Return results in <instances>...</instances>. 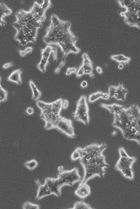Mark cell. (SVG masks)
I'll return each mask as SVG.
<instances>
[{"instance_id":"cell-34","label":"cell","mask_w":140,"mask_h":209,"mask_svg":"<svg viewBox=\"0 0 140 209\" xmlns=\"http://www.w3.org/2000/svg\"><path fill=\"white\" fill-rule=\"evenodd\" d=\"M58 170L60 172H62L64 170V167L62 166H60L58 167Z\"/></svg>"},{"instance_id":"cell-17","label":"cell","mask_w":140,"mask_h":209,"mask_svg":"<svg viewBox=\"0 0 140 209\" xmlns=\"http://www.w3.org/2000/svg\"><path fill=\"white\" fill-rule=\"evenodd\" d=\"M127 93V90L124 87L123 84L120 83L116 86L115 93L113 98L117 100L124 101L126 99Z\"/></svg>"},{"instance_id":"cell-11","label":"cell","mask_w":140,"mask_h":209,"mask_svg":"<svg viewBox=\"0 0 140 209\" xmlns=\"http://www.w3.org/2000/svg\"><path fill=\"white\" fill-rule=\"evenodd\" d=\"M54 128L58 129L70 138H74L75 136L72 122L69 119L61 117L56 122Z\"/></svg>"},{"instance_id":"cell-36","label":"cell","mask_w":140,"mask_h":209,"mask_svg":"<svg viewBox=\"0 0 140 209\" xmlns=\"http://www.w3.org/2000/svg\"><path fill=\"white\" fill-rule=\"evenodd\" d=\"M117 134V132L116 131H114L112 133V135L113 136H115Z\"/></svg>"},{"instance_id":"cell-1","label":"cell","mask_w":140,"mask_h":209,"mask_svg":"<svg viewBox=\"0 0 140 209\" xmlns=\"http://www.w3.org/2000/svg\"><path fill=\"white\" fill-rule=\"evenodd\" d=\"M52 6L50 0H44L41 4L35 1L28 11L21 9L17 12L16 21L13 24L16 31L14 40L21 46H26L29 43L34 44L38 30L43 27V24L46 21L47 11Z\"/></svg>"},{"instance_id":"cell-9","label":"cell","mask_w":140,"mask_h":209,"mask_svg":"<svg viewBox=\"0 0 140 209\" xmlns=\"http://www.w3.org/2000/svg\"><path fill=\"white\" fill-rule=\"evenodd\" d=\"M82 179L78 169L76 168L70 171L61 172L57 178V182L61 187L66 185L72 186L75 183L81 181Z\"/></svg>"},{"instance_id":"cell-15","label":"cell","mask_w":140,"mask_h":209,"mask_svg":"<svg viewBox=\"0 0 140 209\" xmlns=\"http://www.w3.org/2000/svg\"><path fill=\"white\" fill-rule=\"evenodd\" d=\"M12 13V10L9 8L4 3H0V25L1 26H5L6 23L4 19L7 17L11 15Z\"/></svg>"},{"instance_id":"cell-7","label":"cell","mask_w":140,"mask_h":209,"mask_svg":"<svg viewBox=\"0 0 140 209\" xmlns=\"http://www.w3.org/2000/svg\"><path fill=\"white\" fill-rule=\"evenodd\" d=\"M118 151L120 157L115 166V169L120 172L125 178L130 180L133 179L134 175L133 166L136 159L129 156L123 147H120Z\"/></svg>"},{"instance_id":"cell-13","label":"cell","mask_w":140,"mask_h":209,"mask_svg":"<svg viewBox=\"0 0 140 209\" xmlns=\"http://www.w3.org/2000/svg\"><path fill=\"white\" fill-rule=\"evenodd\" d=\"M45 184L48 188L52 194H53L58 197H60L62 194V187L57 182L56 178H48L45 179Z\"/></svg>"},{"instance_id":"cell-18","label":"cell","mask_w":140,"mask_h":209,"mask_svg":"<svg viewBox=\"0 0 140 209\" xmlns=\"http://www.w3.org/2000/svg\"><path fill=\"white\" fill-rule=\"evenodd\" d=\"M23 70L21 69H19L13 71L10 74L7 78L8 81L14 83L19 85L21 84L22 83L21 75L22 74Z\"/></svg>"},{"instance_id":"cell-33","label":"cell","mask_w":140,"mask_h":209,"mask_svg":"<svg viewBox=\"0 0 140 209\" xmlns=\"http://www.w3.org/2000/svg\"><path fill=\"white\" fill-rule=\"evenodd\" d=\"M96 71L99 74H101L102 73V70L101 67L99 66L97 67L96 68Z\"/></svg>"},{"instance_id":"cell-28","label":"cell","mask_w":140,"mask_h":209,"mask_svg":"<svg viewBox=\"0 0 140 209\" xmlns=\"http://www.w3.org/2000/svg\"><path fill=\"white\" fill-rule=\"evenodd\" d=\"M116 89V86L110 85L109 86L108 93L110 99L113 98Z\"/></svg>"},{"instance_id":"cell-19","label":"cell","mask_w":140,"mask_h":209,"mask_svg":"<svg viewBox=\"0 0 140 209\" xmlns=\"http://www.w3.org/2000/svg\"><path fill=\"white\" fill-rule=\"evenodd\" d=\"M100 99L104 100L109 99L110 98L109 93L100 91L92 93L89 96L88 101L90 103H93Z\"/></svg>"},{"instance_id":"cell-22","label":"cell","mask_w":140,"mask_h":209,"mask_svg":"<svg viewBox=\"0 0 140 209\" xmlns=\"http://www.w3.org/2000/svg\"><path fill=\"white\" fill-rule=\"evenodd\" d=\"M111 58L120 64L123 63L126 65L128 64L131 60L130 57L123 54L112 55L111 56Z\"/></svg>"},{"instance_id":"cell-3","label":"cell","mask_w":140,"mask_h":209,"mask_svg":"<svg viewBox=\"0 0 140 209\" xmlns=\"http://www.w3.org/2000/svg\"><path fill=\"white\" fill-rule=\"evenodd\" d=\"M106 144H92L83 148L76 149L79 154L80 163L84 169V174L80 182H87L96 176L102 178L106 169L109 165L105 159L103 152L107 148Z\"/></svg>"},{"instance_id":"cell-25","label":"cell","mask_w":140,"mask_h":209,"mask_svg":"<svg viewBox=\"0 0 140 209\" xmlns=\"http://www.w3.org/2000/svg\"><path fill=\"white\" fill-rule=\"evenodd\" d=\"M8 92L3 89L0 85V102H4L7 100Z\"/></svg>"},{"instance_id":"cell-10","label":"cell","mask_w":140,"mask_h":209,"mask_svg":"<svg viewBox=\"0 0 140 209\" xmlns=\"http://www.w3.org/2000/svg\"><path fill=\"white\" fill-rule=\"evenodd\" d=\"M42 58L37 67L38 69L42 73L46 72V67L49 64V59L51 54H53L54 61L56 62L57 56V50L55 47L52 45H48L46 47L41 50Z\"/></svg>"},{"instance_id":"cell-29","label":"cell","mask_w":140,"mask_h":209,"mask_svg":"<svg viewBox=\"0 0 140 209\" xmlns=\"http://www.w3.org/2000/svg\"><path fill=\"white\" fill-rule=\"evenodd\" d=\"M78 68L75 67L69 68H67L66 74L67 75H70L72 74H77Z\"/></svg>"},{"instance_id":"cell-16","label":"cell","mask_w":140,"mask_h":209,"mask_svg":"<svg viewBox=\"0 0 140 209\" xmlns=\"http://www.w3.org/2000/svg\"><path fill=\"white\" fill-rule=\"evenodd\" d=\"M36 182L39 186L38 190L37 195L36 198V200H39L42 199L43 198L51 195L52 194L48 188V187L45 184L44 185H41L38 180H37Z\"/></svg>"},{"instance_id":"cell-20","label":"cell","mask_w":140,"mask_h":209,"mask_svg":"<svg viewBox=\"0 0 140 209\" xmlns=\"http://www.w3.org/2000/svg\"><path fill=\"white\" fill-rule=\"evenodd\" d=\"M100 106L104 109L108 110L113 115L120 112L124 107L123 106L116 104H108L102 103L100 104Z\"/></svg>"},{"instance_id":"cell-24","label":"cell","mask_w":140,"mask_h":209,"mask_svg":"<svg viewBox=\"0 0 140 209\" xmlns=\"http://www.w3.org/2000/svg\"><path fill=\"white\" fill-rule=\"evenodd\" d=\"M24 165L30 170H33L37 167L38 165V163L36 160H32L25 162L24 163Z\"/></svg>"},{"instance_id":"cell-12","label":"cell","mask_w":140,"mask_h":209,"mask_svg":"<svg viewBox=\"0 0 140 209\" xmlns=\"http://www.w3.org/2000/svg\"><path fill=\"white\" fill-rule=\"evenodd\" d=\"M82 63L81 65L78 68L76 77L80 78L84 74L88 75L90 77L93 78L95 77L93 73V64L88 54L84 53L82 56Z\"/></svg>"},{"instance_id":"cell-32","label":"cell","mask_w":140,"mask_h":209,"mask_svg":"<svg viewBox=\"0 0 140 209\" xmlns=\"http://www.w3.org/2000/svg\"><path fill=\"white\" fill-rule=\"evenodd\" d=\"M88 86V83L86 81H84L81 83L80 86L82 89H84Z\"/></svg>"},{"instance_id":"cell-26","label":"cell","mask_w":140,"mask_h":209,"mask_svg":"<svg viewBox=\"0 0 140 209\" xmlns=\"http://www.w3.org/2000/svg\"><path fill=\"white\" fill-rule=\"evenodd\" d=\"M40 208V205L32 203L28 201L26 202L23 205V209H39Z\"/></svg>"},{"instance_id":"cell-21","label":"cell","mask_w":140,"mask_h":209,"mask_svg":"<svg viewBox=\"0 0 140 209\" xmlns=\"http://www.w3.org/2000/svg\"><path fill=\"white\" fill-rule=\"evenodd\" d=\"M29 83L33 94L32 99L34 100H38L41 96V92L38 89L33 81L30 80Z\"/></svg>"},{"instance_id":"cell-31","label":"cell","mask_w":140,"mask_h":209,"mask_svg":"<svg viewBox=\"0 0 140 209\" xmlns=\"http://www.w3.org/2000/svg\"><path fill=\"white\" fill-rule=\"evenodd\" d=\"M13 65L14 63L13 62L7 63L3 65V68L5 69H7V68L13 66Z\"/></svg>"},{"instance_id":"cell-6","label":"cell","mask_w":140,"mask_h":209,"mask_svg":"<svg viewBox=\"0 0 140 209\" xmlns=\"http://www.w3.org/2000/svg\"><path fill=\"white\" fill-rule=\"evenodd\" d=\"M120 5L125 9L121 13L129 26L140 29V0L118 1Z\"/></svg>"},{"instance_id":"cell-5","label":"cell","mask_w":140,"mask_h":209,"mask_svg":"<svg viewBox=\"0 0 140 209\" xmlns=\"http://www.w3.org/2000/svg\"><path fill=\"white\" fill-rule=\"evenodd\" d=\"M64 100L59 99L51 103L38 100L36 104L41 111V117L45 122L46 129L54 128L56 122L61 117L60 111L64 109Z\"/></svg>"},{"instance_id":"cell-30","label":"cell","mask_w":140,"mask_h":209,"mask_svg":"<svg viewBox=\"0 0 140 209\" xmlns=\"http://www.w3.org/2000/svg\"><path fill=\"white\" fill-rule=\"evenodd\" d=\"M26 113L28 115L33 114L34 112V110L33 108L31 107H28L26 111Z\"/></svg>"},{"instance_id":"cell-14","label":"cell","mask_w":140,"mask_h":209,"mask_svg":"<svg viewBox=\"0 0 140 209\" xmlns=\"http://www.w3.org/2000/svg\"><path fill=\"white\" fill-rule=\"evenodd\" d=\"M91 192L90 186L87 182H80L75 191V195L82 199H84L90 195Z\"/></svg>"},{"instance_id":"cell-27","label":"cell","mask_w":140,"mask_h":209,"mask_svg":"<svg viewBox=\"0 0 140 209\" xmlns=\"http://www.w3.org/2000/svg\"><path fill=\"white\" fill-rule=\"evenodd\" d=\"M33 48L31 47H28L25 49L24 50H21L18 49L20 55L21 57H24L27 54L30 53L33 51Z\"/></svg>"},{"instance_id":"cell-35","label":"cell","mask_w":140,"mask_h":209,"mask_svg":"<svg viewBox=\"0 0 140 209\" xmlns=\"http://www.w3.org/2000/svg\"><path fill=\"white\" fill-rule=\"evenodd\" d=\"M124 67V66L123 64H120L118 66V68H119L120 69H122Z\"/></svg>"},{"instance_id":"cell-2","label":"cell","mask_w":140,"mask_h":209,"mask_svg":"<svg viewBox=\"0 0 140 209\" xmlns=\"http://www.w3.org/2000/svg\"><path fill=\"white\" fill-rule=\"evenodd\" d=\"M51 23L46 29L44 40L48 45L60 47L63 56L61 62L66 63L67 56L70 53L77 54L80 50L75 46L77 38L70 31L71 23L60 20L55 14L50 18Z\"/></svg>"},{"instance_id":"cell-8","label":"cell","mask_w":140,"mask_h":209,"mask_svg":"<svg viewBox=\"0 0 140 209\" xmlns=\"http://www.w3.org/2000/svg\"><path fill=\"white\" fill-rule=\"evenodd\" d=\"M75 120L80 122L85 125L89 124L90 118L89 107L87 97L85 95L80 96L77 104L76 109L73 113Z\"/></svg>"},{"instance_id":"cell-23","label":"cell","mask_w":140,"mask_h":209,"mask_svg":"<svg viewBox=\"0 0 140 209\" xmlns=\"http://www.w3.org/2000/svg\"><path fill=\"white\" fill-rule=\"evenodd\" d=\"M92 208L90 205L86 203L84 201H82L76 202L74 203L73 207L71 209H92Z\"/></svg>"},{"instance_id":"cell-4","label":"cell","mask_w":140,"mask_h":209,"mask_svg":"<svg viewBox=\"0 0 140 209\" xmlns=\"http://www.w3.org/2000/svg\"><path fill=\"white\" fill-rule=\"evenodd\" d=\"M113 127L121 131L124 138L140 145V109L136 104L124 107L114 115Z\"/></svg>"}]
</instances>
